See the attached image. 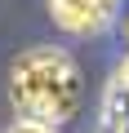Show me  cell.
<instances>
[{
    "instance_id": "6da1fadb",
    "label": "cell",
    "mask_w": 129,
    "mask_h": 133,
    "mask_svg": "<svg viewBox=\"0 0 129 133\" xmlns=\"http://www.w3.org/2000/svg\"><path fill=\"white\" fill-rule=\"evenodd\" d=\"M85 98V76L67 49L58 44H36L14 58L9 66V102L18 120H36L49 129H62Z\"/></svg>"
},
{
    "instance_id": "7a4b0ae2",
    "label": "cell",
    "mask_w": 129,
    "mask_h": 133,
    "mask_svg": "<svg viewBox=\"0 0 129 133\" xmlns=\"http://www.w3.org/2000/svg\"><path fill=\"white\" fill-rule=\"evenodd\" d=\"M120 0H49V14L62 31H71V36H94L111 22Z\"/></svg>"
},
{
    "instance_id": "3957f363",
    "label": "cell",
    "mask_w": 129,
    "mask_h": 133,
    "mask_svg": "<svg viewBox=\"0 0 129 133\" xmlns=\"http://www.w3.org/2000/svg\"><path fill=\"white\" fill-rule=\"evenodd\" d=\"M5 133H58V129H49V124H36V120H14Z\"/></svg>"
}]
</instances>
